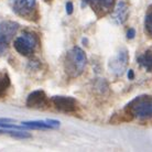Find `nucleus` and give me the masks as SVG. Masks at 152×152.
Segmentation results:
<instances>
[{"instance_id":"nucleus-1","label":"nucleus","mask_w":152,"mask_h":152,"mask_svg":"<svg viewBox=\"0 0 152 152\" xmlns=\"http://www.w3.org/2000/svg\"><path fill=\"white\" fill-rule=\"evenodd\" d=\"M86 65V55L78 46L67 52L64 61V69L69 77H77L83 73Z\"/></svg>"},{"instance_id":"nucleus-2","label":"nucleus","mask_w":152,"mask_h":152,"mask_svg":"<svg viewBox=\"0 0 152 152\" xmlns=\"http://www.w3.org/2000/svg\"><path fill=\"white\" fill-rule=\"evenodd\" d=\"M126 111L131 118L138 119H150L152 118V97L151 96H140L134 98L127 106Z\"/></svg>"},{"instance_id":"nucleus-3","label":"nucleus","mask_w":152,"mask_h":152,"mask_svg":"<svg viewBox=\"0 0 152 152\" xmlns=\"http://www.w3.org/2000/svg\"><path fill=\"white\" fill-rule=\"evenodd\" d=\"M10 6L15 15L27 20L38 19V4L35 0H10Z\"/></svg>"},{"instance_id":"nucleus-4","label":"nucleus","mask_w":152,"mask_h":152,"mask_svg":"<svg viewBox=\"0 0 152 152\" xmlns=\"http://www.w3.org/2000/svg\"><path fill=\"white\" fill-rule=\"evenodd\" d=\"M39 45V38L38 35L32 33V32H24L21 35L15 40V49L17 52L20 53L21 55L28 56L34 53Z\"/></svg>"},{"instance_id":"nucleus-5","label":"nucleus","mask_w":152,"mask_h":152,"mask_svg":"<svg viewBox=\"0 0 152 152\" xmlns=\"http://www.w3.org/2000/svg\"><path fill=\"white\" fill-rule=\"evenodd\" d=\"M18 30V24L12 21H2L0 23V48H4L11 41Z\"/></svg>"},{"instance_id":"nucleus-6","label":"nucleus","mask_w":152,"mask_h":152,"mask_svg":"<svg viewBox=\"0 0 152 152\" xmlns=\"http://www.w3.org/2000/svg\"><path fill=\"white\" fill-rule=\"evenodd\" d=\"M52 103L57 110L62 113H75L77 110V102L72 97H65V96H54L52 98Z\"/></svg>"},{"instance_id":"nucleus-7","label":"nucleus","mask_w":152,"mask_h":152,"mask_svg":"<svg viewBox=\"0 0 152 152\" xmlns=\"http://www.w3.org/2000/svg\"><path fill=\"white\" fill-rule=\"evenodd\" d=\"M27 106L30 108H38V109L46 108L49 106V100L45 93L42 91H35L31 93L27 99Z\"/></svg>"},{"instance_id":"nucleus-8","label":"nucleus","mask_w":152,"mask_h":152,"mask_svg":"<svg viewBox=\"0 0 152 152\" xmlns=\"http://www.w3.org/2000/svg\"><path fill=\"white\" fill-rule=\"evenodd\" d=\"M88 2L96 15L103 17L113 9L115 0H88Z\"/></svg>"},{"instance_id":"nucleus-9","label":"nucleus","mask_w":152,"mask_h":152,"mask_svg":"<svg viewBox=\"0 0 152 152\" xmlns=\"http://www.w3.org/2000/svg\"><path fill=\"white\" fill-rule=\"evenodd\" d=\"M128 64V54L126 51H121L119 52L118 55L115 57L114 60L110 62V69L111 72L115 74H122L124 69H126V66Z\"/></svg>"},{"instance_id":"nucleus-10","label":"nucleus","mask_w":152,"mask_h":152,"mask_svg":"<svg viewBox=\"0 0 152 152\" xmlns=\"http://www.w3.org/2000/svg\"><path fill=\"white\" fill-rule=\"evenodd\" d=\"M128 17V7L125 1H119L117 4V7L115 9L114 15H113V19L116 21L117 23H124L127 20Z\"/></svg>"},{"instance_id":"nucleus-11","label":"nucleus","mask_w":152,"mask_h":152,"mask_svg":"<svg viewBox=\"0 0 152 152\" xmlns=\"http://www.w3.org/2000/svg\"><path fill=\"white\" fill-rule=\"evenodd\" d=\"M23 126L26 127H32V128H38V129H52L54 127H57L60 122L56 120H46V121H26L22 122Z\"/></svg>"},{"instance_id":"nucleus-12","label":"nucleus","mask_w":152,"mask_h":152,"mask_svg":"<svg viewBox=\"0 0 152 152\" xmlns=\"http://www.w3.org/2000/svg\"><path fill=\"white\" fill-rule=\"evenodd\" d=\"M138 63L147 71H152V51H147L138 57Z\"/></svg>"},{"instance_id":"nucleus-13","label":"nucleus","mask_w":152,"mask_h":152,"mask_svg":"<svg viewBox=\"0 0 152 152\" xmlns=\"http://www.w3.org/2000/svg\"><path fill=\"white\" fill-rule=\"evenodd\" d=\"M10 86V78L7 73L0 72V96H2Z\"/></svg>"},{"instance_id":"nucleus-14","label":"nucleus","mask_w":152,"mask_h":152,"mask_svg":"<svg viewBox=\"0 0 152 152\" xmlns=\"http://www.w3.org/2000/svg\"><path fill=\"white\" fill-rule=\"evenodd\" d=\"M145 32L152 38V11H150L148 15H145Z\"/></svg>"},{"instance_id":"nucleus-15","label":"nucleus","mask_w":152,"mask_h":152,"mask_svg":"<svg viewBox=\"0 0 152 152\" xmlns=\"http://www.w3.org/2000/svg\"><path fill=\"white\" fill-rule=\"evenodd\" d=\"M66 12H67V15H72V12H73L72 2H67V4H66Z\"/></svg>"},{"instance_id":"nucleus-16","label":"nucleus","mask_w":152,"mask_h":152,"mask_svg":"<svg viewBox=\"0 0 152 152\" xmlns=\"http://www.w3.org/2000/svg\"><path fill=\"white\" fill-rule=\"evenodd\" d=\"M134 35H136V31H134V29H130V30L128 31V33H127L128 39H133L134 38Z\"/></svg>"},{"instance_id":"nucleus-17","label":"nucleus","mask_w":152,"mask_h":152,"mask_svg":"<svg viewBox=\"0 0 152 152\" xmlns=\"http://www.w3.org/2000/svg\"><path fill=\"white\" fill-rule=\"evenodd\" d=\"M128 77H129L130 80H132V78H133V71L129 69V72H128Z\"/></svg>"},{"instance_id":"nucleus-18","label":"nucleus","mask_w":152,"mask_h":152,"mask_svg":"<svg viewBox=\"0 0 152 152\" xmlns=\"http://www.w3.org/2000/svg\"><path fill=\"white\" fill-rule=\"evenodd\" d=\"M45 1H50V0H45Z\"/></svg>"}]
</instances>
